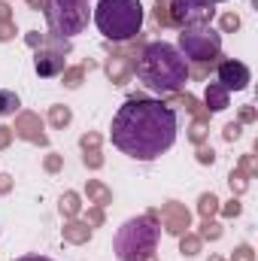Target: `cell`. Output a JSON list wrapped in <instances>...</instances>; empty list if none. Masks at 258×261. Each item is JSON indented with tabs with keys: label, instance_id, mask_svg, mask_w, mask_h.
<instances>
[{
	"label": "cell",
	"instance_id": "6da1fadb",
	"mask_svg": "<svg viewBox=\"0 0 258 261\" xmlns=\"http://www.w3.org/2000/svg\"><path fill=\"white\" fill-rule=\"evenodd\" d=\"M179 134V116L173 107L155 97H128L116 116L110 140L113 146L134 161H158L173 149Z\"/></svg>",
	"mask_w": 258,
	"mask_h": 261
},
{
	"label": "cell",
	"instance_id": "7a4b0ae2",
	"mask_svg": "<svg viewBox=\"0 0 258 261\" xmlns=\"http://www.w3.org/2000/svg\"><path fill=\"white\" fill-rule=\"evenodd\" d=\"M192 70L189 61L179 55V49L173 43L155 40L140 52L137 61V79L143 82V88H149L152 94H173L179 88H186Z\"/></svg>",
	"mask_w": 258,
	"mask_h": 261
},
{
	"label": "cell",
	"instance_id": "3957f363",
	"mask_svg": "<svg viewBox=\"0 0 258 261\" xmlns=\"http://www.w3.org/2000/svg\"><path fill=\"white\" fill-rule=\"evenodd\" d=\"M94 24L113 43L134 40L143 28V3L140 0H97Z\"/></svg>",
	"mask_w": 258,
	"mask_h": 261
},
{
	"label": "cell",
	"instance_id": "277c9868",
	"mask_svg": "<svg viewBox=\"0 0 258 261\" xmlns=\"http://www.w3.org/2000/svg\"><path fill=\"white\" fill-rule=\"evenodd\" d=\"M158 237H161V228L149 216H134L122 222V228L116 231L113 252L119 261H146L158 249Z\"/></svg>",
	"mask_w": 258,
	"mask_h": 261
},
{
	"label": "cell",
	"instance_id": "5b68a950",
	"mask_svg": "<svg viewBox=\"0 0 258 261\" xmlns=\"http://www.w3.org/2000/svg\"><path fill=\"white\" fill-rule=\"evenodd\" d=\"M176 49H179V55H183L186 61H189V58H192V61H200V64L216 61L219 52H222V34L213 31L210 24H203V28H183Z\"/></svg>",
	"mask_w": 258,
	"mask_h": 261
},
{
	"label": "cell",
	"instance_id": "8992f818",
	"mask_svg": "<svg viewBox=\"0 0 258 261\" xmlns=\"http://www.w3.org/2000/svg\"><path fill=\"white\" fill-rule=\"evenodd\" d=\"M216 18L213 0H170V21L183 28H203Z\"/></svg>",
	"mask_w": 258,
	"mask_h": 261
},
{
	"label": "cell",
	"instance_id": "52a82bcc",
	"mask_svg": "<svg viewBox=\"0 0 258 261\" xmlns=\"http://www.w3.org/2000/svg\"><path fill=\"white\" fill-rule=\"evenodd\" d=\"M249 82H252V70L243 64V61H234V58H228V61H222L219 70H216V85L222 88V91H246L249 88Z\"/></svg>",
	"mask_w": 258,
	"mask_h": 261
},
{
	"label": "cell",
	"instance_id": "ba28073f",
	"mask_svg": "<svg viewBox=\"0 0 258 261\" xmlns=\"http://www.w3.org/2000/svg\"><path fill=\"white\" fill-rule=\"evenodd\" d=\"M34 67H37L40 76H58L64 70V58H58V55H37Z\"/></svg>",
	"mask_w": 258,
	"mask_h": 261
},
{
	"label": "cell",
	"instance_id": "9c48e42d",
	"mask_svg": "<svg viewBox=\"0 0 258 261\" xmlns=\"http://www.w3.org/2000/svg\"><path fill=\"white\" fill-rule=\"evenodd\" d=\"M18 107H21L18 94H15V91H9V88H0V119H3V116H12Z\"/></svg>",
	"mask_w": 258,
	"mask_h": 261
},
{
	"label": "cell",
	"instance_id": "30bf717a",
	"mask_svg": "<svg viewBox=\"0 0 258 261\" xmlns=\"http://www.w3.org/2000/svg\"><path fill=\"white\" fill-rule=\"evenodd\" d=\"M207 103H213L210 110H225L228 107V91H222L219 85H210L207 88Z\"/></svg>",
	"mask_w": 258,
	"mask_h": 261
},
{
	"label": "cell",
	"instance_id": "8fae6325",
	"mask_svg": "<svg viewBox=\"0 0 258 261\" xmlns=\"http://www.w3.org/2000/svg\"><path fill=\"white\" fill-rule=\"evenodd\" d=\"M15 261H52V258H46V255H21V258H15Z\"/></svg>",
	"mask_w": 258,
	"mask_h": 261
},
{
	"label": "cell",
	"instance_id": "7c38bea8",
	"mask_svg": "<svg viewBox=\"0 0 258 261\" xmlns=\"http://www.w3.org/2000/svg\"><path fill=\"white\" fill-rule=\"evenodd\" d=\"M213 3H225V0H213Z\"/></svg>",
	"mask_w": 258,
	"mask_h": 261
},
{
	"label": "cell",
	"instance_id": "4fadbf2b",
	"mask_svg": "<svg viewBox=\"0 0 258 261\" xmlns=\"http://www.w3.org/2000/svg\"><path fill=\"white\" fill-rule=\"evenodd\" d=\"M79 3H85V0H79Z\"/></svg>",
	"mask_w": 258,
	"mask_h": 261
}]
</instances>
